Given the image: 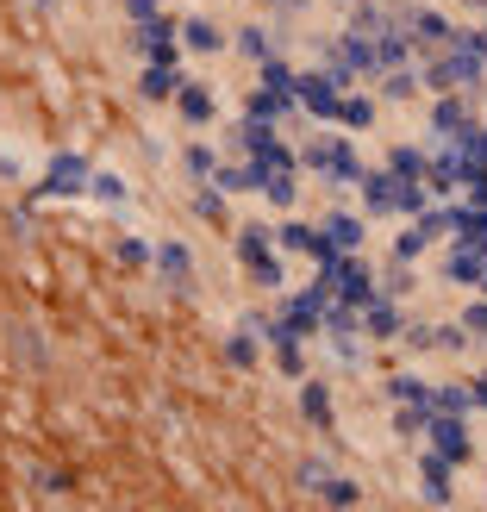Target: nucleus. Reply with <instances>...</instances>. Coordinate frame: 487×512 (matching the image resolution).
Here are the masks:
<instances>
[{"instance_id": "nucleus-1", "label": "nucleus", "mask_w": 487, "mask_h": 512, "mask_svg": "<svg viewBox=\"0 0 487 512\" xmlns=\"http://www.w3.org/2000/svg\"><path fill=\"white\" fill-rule=\"evenodd\" d=\"M182 113H188V119H207V113H213V100H207V88H188V100H182Z\"/></svg>"}, {"instance_id": "nucleus-2", "label": "nucleus", "mask_w": 487, "mask_h": 512, "mask_svg": "<svg viewBox=\"0 0 487 512\" xmlns=\"http://www.w3.org/2000/svg\"><path fill=\"white\" fill-rule=\"evenodd\" d=\"M213 38H219V32H213L207 19H200V25H188V44H194V50H213Z\"/></svg>"}]
</instances>
